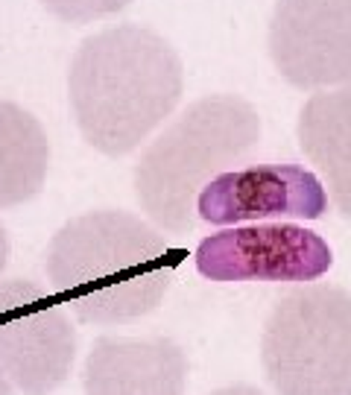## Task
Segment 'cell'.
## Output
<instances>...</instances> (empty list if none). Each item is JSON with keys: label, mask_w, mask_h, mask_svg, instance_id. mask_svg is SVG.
<instances>
[{"label": "cell", "mask_w": 351, "mask_h": 395, "mask_svg": "<svg viewBox=\"0 0 351 395\" xmlns=\"http://www.w3.org/2000/svg\"><path fill=\"white\" fill-rule=\"evenodd\" d=\"M184 94V65L161 32L140 24L82 39L67 67V103L85 144L103 156L132 153Z\"/></svg>", "instance_id": "obj_1"}, {"label": "cell", "mask_w": 351, "mask_h": 395, "mask_svg": "<svg viewBox=\"0 0 351 395\" xmlns=\"http://www.w3.org/2000/svg\"><path fill=\"white\" fill-rule=\"evenodd\" d=\"M156 226L120 208L67 220L47 243L44 273L79 322L120 325L156 310L179 258Z\"/></svg>", "instance_id": "obj_2"}, {"label": "cell", "mask_w": 351, "mask_h": 395, "mask_svg": "<svg viewBox=\"0 0 351 395\" xmlns=\"http://www.w3.org/2000/svg\"><path fill=\"white\" fill-rule=\"evenodd\" d=\"M261 141V114L240 94L193 100L135 164V196L156 226L187 235L196 223V193Z\"/></svg>", "instance_id": "obj_3"}, {"label": "cell", "mask_w": 351, "mask_h": 395, "mask_svg": "<svg viewBox=\"0 0 351 395\" xmlns=\"http://www.w3.org/2000/svg\"><path fill=\"white\" fill-rule=\"evenodd\" d=\"M278 395H351V293L310 281L284 293L261 337Z\"/></svg>", "instance_id": "obj_4"}, {"label": "cell", "mask_w": 351, "mask_h": 395, "mask_svg": "<svg viewBox=\"0 0 351 395\" xmlns=\"http://www.w3.org/2000/svg\"><path fill=\"white\" fill-rule=\"evenodd\" d=\"M76 357V331L44 287L27 278L0 281V369L23 395L62 387Z\"/></svg>", "instance_id": "obj_5"}, {"label": "cell", "mask_w": 351, "mask_h": 395, "mask_svg": "<svg viewBox=\"0 0 351 395\" xmlns=\"http://www.w3.org/2000/svg\"><path fill=\"white\" fill-rule=\"evenodd\" d=\"M196 270L208 281H316L334 264L328 240L299 223L222 228L196 246Z\"/></svg>", "instance_id": "obj_6"}, {"label": "cell", "mask_w": 351, "mask_h": 395, "mask_svg": "<svg viewBox=\"0 0 351 395\" xmlns=\"http://www.w3.org/2000/svg\"><path fill=\"white\" fill-rule=\"evenodd\" d=\"M266 50L292 88L351 83V0H275Z\"/></svg>", "instance_id": "obj_7"}, {"label": "cell", "mask_w": 351, "mask_h": 395, "mask_svg": "<svg viewBox=\"0 0 351 395\" xmlns=\"http://www.w3.org/2000/svg\"><path fill=\"white\" fill-rule=\"evenodd\" d=\"M328 211V191L319 176L299 164H257L222 170L196 193V217L214 226L257 220H319Z\"/></svg>", "instance_id": "obj_8"}, {"label": "cell", "mask_w": 351, "mask_h": 395, "mask_svg": "<svg viewBox=\"0 0 351 395\" xmlns=\"http://www.w3.org/2000/svg\"><path fill=\"white\" fill-rule=\"evenodd\" d=\"M82 383L85 395H184L187 357L167 337H97Z\"/></svg>", "instance_id": "obj_9"}, {"label": "cell", "mask_w": 351, "mask_h": 395, "mask_svg": "<svg viewBox=\"0 0 351 395\" xmlns=\"http://www.w3.org/2000/svg\"><path fill=\"white\" fill-rule=\"evenodd\" d=\"M296 135L325 176L337 211L351 220V83L313 91L299 111Z\"/></svg>", "instance_id": "obj_10"}, {"label": "cell", "mask_w": 351, "mask_h": 395, "mask_svg": "<svg viewBox=\"0 0 351 395\" xmlns=\"http://www.w3.org/2000/svg\"><path fill=\"white\" fill-rule=\"evenodd\" d=\"M50 170V138L32 111L0 100V211L39 196Z\"/></svg>", "instance_id": "obj_11"}, {"label": "cell", "mask_w": 351, "mask_h": 395, "mask_svg": "<svg viewBox=\"0 0 351 395\" xmlns=\"http://www.w3.org/2000/svg\"><path fill=\"white\" fill-rule=\"evenodd\" d=\"M132 0H41V6L65 24H94L109 15H117Z\"/></svg>", "instance_id": "obj_12"}, {"label": "cell", "mask_w": 351, "mask_h": 395, "mask_svg": "<svg viewBox=\"0 0 351 395\" xmlns=\"http://www.w3.org/2000/svg\"><path fill=\"white\" fill-rule=\"evenodd\" d=\"M211 395H264L257 387H249V383H237V387H222V389H214Z\"/></svg>", "instance_id": "obj_13"}, {"label": "cell", "mask_w": 351, "mask_h": 395, "mask_svg": "<svg viewBox=\"0 0 351 395\" xmlns=\"http://www.w3.org/2000/svg\"><path fill=\"white\" fill-rule=\"evenodd\" d=\"M6 264H9V237H6V228L0 226V273H3Z\"/></svg>", "instance_id": "obj_14"}, {"label": "cell", "mask_w": 351, "mask_h": 395, "mask_svg": "<svg viewBox=\"0 0 351 395\" xmlns=\"http://www.w3.org/2000/svg\"><path fill=\"white\" fill-rule=\"evenodd\" d=\"M0 395H15V387H12V381L3 375V369H0Z\"/></svg>", "instance_id": "obj_15"}]
</instances>
